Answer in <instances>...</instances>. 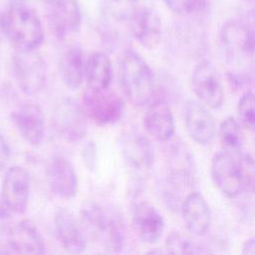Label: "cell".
<instances>
[{"label": "cell", "instance_id": "6da1fadb", "mask_svg": "<svg viewBox=\"0 0 255 255\" xmlns=\"http://www.w3.org/2000/svg\"><path fill=\"white\" fill-rule=\"evenodd\" d=\"M83 229L109 252L120 253L127 244V225L115 205L89 201L81 210Z\"/></svg>", "mask_w": 255, "mask_h": 255}, {"label": "cell", "instance_id": "7a4b0ae2", "mask_svg": "<svg viewBox=\"0 0 255 255\" xmlns=\"http://www.w3.org/2000/svg\"><path fill=\"white\" fill-rule=\"evenodd\" d=\"M3 35L16 51L37 50L44 41V29L38 13L28 4L16 1L1 13Z\"/></svg>", "mask_w": 255, "mask_h": 255}, {"label": "cell", "instance_id": "3957f363", "mask_svg": "<svg viewBox=\"0 0 255 255\" xmlns=\"http://www.w3.org/2000/svg\"><path fill=\"white\" fill-rule=\"evenodd\" d=\"M120 83L128 100L136 107L146 105L155 93V80L146 61L134 50L125 52L120 63Z\"/></svg>", "mask_w": 255, "mask_h": 255}, {"label": "cell", "instance_id": "277c9868", "mask_svg": "<svg viewBox=\"0 0 255 255\" xmlns=\"http://www.w3.org/2000/svg\"><path fill=\"white\" fill-rule=\"evenodd\" d=\"M82 108L86 116L99 126H111L124 116L125 103L114 91L88 87L83 94Z\"/></svg>", "mask_w": 255, "mask_h": 255}, {"label": "cell", "instance_id": "5b68a950", "mask_svg": "<svg viewBox=\"0 0 255 255\" xmlns=\"http://www.w3.org/2000/svg\"><path fill=\"white\" fill-rule=\"evenodd\" d=\"M12 75L18 88L27 96L38 94L47 80V65L34 51H16L12 57Z\"/></svg>", "mask_w": 255, "mask_h": 255}, {"label": "cell", "instance_id": "8992f818", "mask_svg": "<svg viewBox=\"0 0 255 255\" xmlns=\"http://www.w3.org/2000/svg\"><path fill=\"white\" fill-rule=\"evenodd\" d=\"M194 94L206 107L217 110L224 103V86L216 66L209 60H201L195 65L191 75Z\"/></svg>", "mask_w": 255, "mask_h": 255}, {"label": "cell", "instance_id": "52a82bcc", "mask_svg": "<svg viewBox=\"0 0 255 255\" xmlns=\"http://www.w3.org/2000/svg\"><path fill=\"white\" fill-rule=\"evenodd\" d=\"M87 118L82 105L71 98H66L54 108L52 122L55 129L64 139L77 142L87 134Z\"/></svg>", "mask_w": 255, "mask_h": 255}, {"label": "cell", "instance_id": "ba28073f", "mask_svg": "<svg viewBox=\"0 0 255 255\" xmlns=\"http://www.w3.org/2000/svg\"><path fill=\"white\" fill-rule=\"evenodd\" d=\"M45 11L49 28L58 39H67L80 30L82 12L77 0H47Z\"/></svg>", "mask_w": 255, "mask_h": 255}, {"label": "cell", "instance_id": "9c48e42d", "mask_svg": "<svg viewBox=\"0 0 255 255\" xmlns=\"http://www.w3.org/2000/svg\"><path fill=\"white\" fill-rule=\"evenodd\" d=\"M210 174L217 189L227 198H236L244 190L237 159L224 149L213 155Z\"/></svg>", "mask_w": 255, "mask_h": 255}, {"label": "cell", "instance_id": "30bf717a", "mask_svg": "<svg viewBox=\"0 0 255 255\" xmlns=\"http://www.w3.org/2000/svg\"><path fill=\"white\" fill-rule=\"evenodd\" d=\"M31 194V177L28 170L20 165L9 167L3 177L1 197L7 207L17 214L24 213Z\"/></svg>", "mask_w": 255, "mask_h": 255}, {"label": "cell", "instance_id": "8fae6325", "mask_svg": "<svg viewBox=\"0 0 255 255\" xmlns=\"http://www.w3.org/2000/svg\"><path fill=\"white\" fill-rule=\"evenodd\" d=\"M203 103L187 100L183 106V121L189 136L200 145L211 143L216 135V123Z\"/></svg>", "mask_w": 255, "mask_h": 255}, {"label": "cell", "instance_id": "7c38bea8", "mask_svg": "<svg viewBox=\"0 0 255 255\" xmlns=\"http://www.w3.org/2000/svg\"><path fill=\"white\" fill-rule=\"evenodd\" d=\"M132 37L144 48L154 49L162 37V22L158 13L150 7L138 6L128 21Z\"/></svg>", "mask_w": 255, "mask_h": 255}, {"label": "cell", "instance_id": "4fadbf2b", "mask_svg": "<svg viewBox=\"0 0 255 255\" xmlns=\"http://www.w3.org/2000/svg\"><path fill=\"white\" fill-rule=\"evenodd\" d=\"M126 163L135 171H144L154 162V148L150 140L137 129L126 130L120 138Z\"/></svg>", "mask_w": 255, "mask_h": 255}, {"label": "cell", "instance_id": "5bb4252c", "mask_svg": "<svg viewBox=\"0 0 255 255\" xmlns=\"http://www.w3.org/2000/svg\"><path fill=\"white\" fill-rule=\"evenodd\" d=\"M46 181L50 190L65 199L75 197L79 191V178L69 159L56 155L52 157L45 171Z\"/></svg>", "mask_w": 255, "mask_h": 255}, {"label": "cell", "instance_id": "9a60e30c", "mask_svg": "<svg viewBox=\"0 0 255 255\" xmlns=\"http://www.w3.org/2000/svg\"><path fill=\"white\" fill-rule=\"evenodd\" d=\"M7 245L10 252L17 254H43L46 252L44 237L37 225L30 219H22L7 231Z\"/></svg>", "mask_w": 255, "mask_h": 255}, {"label": "cell", "instance_id": "2e32d148", "mask_svg": "<svg viewBox=\"0 0 255 255\" xmlns=\"http://www.w3.org/2000/svg\"><path fill=\"white\" fill-rule=\"evenodd\" d=\"M19 134L31 145H39L45 136V118L41 108L33 103L21 105L12 114Z\"/></svg>", "mask_w": 255, "mask_h": 255}, {"label": "cell", "instance_id": "e0dca14e", "mask_svg": "<svg viewBox=\"0 0 255 255\" xmlns=\"http://www.w3.org/2000/svg\"><path fill=\"white\" fill-rule=\"evenodd\" d=\"M219 41L226 57L238 61L253 55L250 47L249 33L244 20L231 19L226 21L220 30Z\"/></svg>", "mask_w": 255, "mask_h": 255}, {"label": "cell", "instance_id": "ac0fdd59", "mask_svg": "<svg viewBox=\"0 0 255 255\" xmlns=\"http://www.w3.org/2000/svg\"><path fill=\"white\" fill-rule=\"evenodd\" d=\"M132 221L139 238L144 243L154 244L163 234L164 219L156 207L148 201H139L133 205Z\"/></svg>", "mask_w": 255, "mask_h": 255}, {"label": "cell", "instance_id": "d6986e66", "mask_svg": "<svg viewBox=\"0 0 255 255\" xmlns=\"http://www.w3.org/2000/svg\"><path fill=\"white\" fill-rule=\"evenodd\" d=\"M187 230L196 236H203L211 225V211L203 195L199 192L188 193L180 207Z\"/></svg>", "mask_w": 255, "mask_h": 255}, {"label": "cell", "instance_id": "ffe728a7", "mask_svg": "<svg viewBox=\"0 0 255 255\" xmlns=\"http://www.w3.org/2000/svg\"><path fill=\"white\" fill-rule=\"evenodd\" d=\"M145 131L158 141H169L175 131L174 117L169 105L163 100L150 104L143 117Z\"/></svg>", "mask_w": 255, "mask_h": 255}, {"label": "cell", "instance_id": "44dd1931", "mask_svg": "<svg viewBox=\"0 0 255 255\" xmlns=\"http://www.w3.org/2000/svg\"><path fill=\"white\" fill-rule=\"evenodd\" d=\"M57 237L62 247L69 253H82L87 247V239L83 227L78 223L73 213L62 208L54 218Z\"/></svg>", "mask_w": 255, "mask_h": 255}, {"label": "cell", "instance_id": "7402d4cb", "mask_svg": "<svg viewBox=\"0 0 255 255\" xmlns=\"http://www.w3.org/2000/svg\"><path fill=\"white\" fill-rule=\"evenodd\" d=\"M85 53L79 47L69 48L59 62V74L64 85L70 90H77L86 77Z\"/></svg>", "mask_w": 255, "mask_h": 255}, {"label": "cell", "instance_id": "603a6c76", "mask_svg": "<svg viewBox=\"0 0 255 255\" xmlns=\"http://www.w3.org/2000/svg\"><path fill=\"white\" fill-rule=\"evenodd\" d=\"M114 77L113 64L104 52H94L87 58L86 80L88 87L94 89L110 88Z\"/></svg>", "mask_w": 255, "mask_h": 255}, {"label": "cell", "instance_id": "cb8c5ba5", "mask_svg": "<svg viewBox=\"0 0 255 255\" xmlns=\"http://www.w3.org/2000/svg\"><path fill=\"white\" fill-rule=\"evenodd\" d=\"M218 136L224 150L230 153L237 152L245 139L243 126L234 117H226L219 125Z\"/></svg>", "mask_w": 255, "mask_h": 255}, {"label": "cell", "instance_id": "d4e9b609", "mask_svg": "<svg viewBox=\"0 0 255 255\" xmlns=\"http://www.w3.org/2000/svg\"><path fill=\"white\" fill-rule=\"evenodd\" d=\"M165 248L171 254H198L206 252L193 240L178 231H172L168 234L165 240Z\"/></svg>", "mask_w": 255, "mask_h": 255}, {"label": "cell", "instance_id": "484cf974", "mask_svg": "<svg viewBox=\"0 0 255 255\" xmlns=\"http://www.w3.org/2000/svg\"><path fill=\"white\" fill-rule=\"evenodd\" d=\"M166 7L181 16H198L208 9V0H163Z\"/></svg>", "mask_w": 255, "mask_h": 255}, {"label": "cell", "instance_id": "4316f807", "mask_svg": "<svg viewBox=\"0 0 255 255\" xmlns=\"http://www.w3.org/2000/svg\"><path fill=\"white\" fill-rule=\"evenodd\" d=\"M237 112L241 125L255 132V94L253 92L246 91L241 95Z\"/></svg>", "mask_w": 255, "mask_h": 255}, {"label": "cell", "instance_id": "83f0119b", "mask_svg": "<svg viewBox=\"0 0 255 255\" xmlns=\"http://www.w3.org/2000/svg\"><path fill=\"white\" fill-rule=\"evenodd\" d=\"M106 9L118 22H127L138 7L137 0H105Z\"/></svg>", "mask_w": 255, "mask_h": 255}, {"label": "cell", "instance_id": "f1b7e54d", "mask_svg": "<svg viewBox=\"0 0 255 255\" xmlns=\"http://www.w3.org/2000/svg\"><path fill=\"white\" fill-rule=\"evenodd\" d=\"M243 187L255 192V160L249 153H240L237 158Z\"/></svg>", "mask_w": 255, "mask_h": 255}, {"label": "cell", "instance_id": "f546056e", "mask_svg": "<svg viewBox=\"0 0 255 255\" xmlns=\"http://www.w3.org/2000/svg\"><path fill=\"white\" fill-rule=\"evenodd\" d=\"M82 158L89 170L96 169L98 165V147L94 140H89L85 143L82 150Z\"/></svg>", "mask_w": 255, "mask_h": 255}, {"label": "cell", "instance_id": "4dcf8cb0", "mask_svg": "<svg viewBox=\"0 0 255 255\" xmlns=\"http://www.w3.org/2000/svg\"><path fill=\"white\" fill-rule=\"evenodd\" d=\"M10 155L11 151L9 144L4 135L0 131V171H2L6 167L10 159Z\"/></svg>", "mask_w": 255, "mask_h": 255}, {"label": "cell", "instance_id": "1f68e13d", "mask_svg": "<svg viewBox=\"0 0 255 255\" xmlns=\"http://www.w3.org/2000/svg\"><path fill=\"white\" fill-rule=\"evenodd\" d=\"M12 211L7 207L4 203L2 197L0 196V232H4L5 230H9L10 226V213Z\"/></svg>", "mask_w": 255, "mask_h": 255}, {"label": "cell", "instance_id": "d6a6232c", "mask_svg": "<svg viewBox=\"0 0 255 255\" xmlns=\"http://www.w3.org/2000/svg\"><path fill=\"white\" fill-rule=\"evenodd\" d=\"M248 33H249V41H250V47L252 54H255V12H252L249 14V16L244 19Z\"/></svg>", "mask_w": 255, "mask_h": 255}, {"label": "cell", "instance_id": "836d02e7", "mask_svg": "<svg viewBox=\"0 0 255 255\" xmlns=\"http://www.w3.org/2000/svg\"><path fill=\"white\" fill-rule=\"evenodd\" d=\"M242 254H255V237H251L247 239L242 247H241Z\"/></svg>", "mask_w": 255, "mask_h": 255}, {"label": "cell", "instance_id": "e575fe53", "mask_svg": "<svg viewBox=\"0 0 255 255\" xmlns=\"http://www.w3.org/2000/svg\"><path fill=\"white\" fill-rule=\"evenodd\" d=\"M4 36L3 35V30H2V24H1V13H0V40H1V37Z\"/></svg>", "mask_w": 255, "mask_h": 255}, {"label": "cell", "instance_id": "d590c367", "mask_svg": "<svg viewBox=\"0 0 255 255\" xmlns=\"http://www.w3.org/2000/svg\"><path fill=\"white\" fill-rule=\"evenodd\" d=\"M254 82H255V72H254Z\"/></svg>", "mask_w": 255, "mask_h": 255}, {"label": "cell", "instance_id": "8d00e7d4", "mask_svg": "<svg viewBox=\"0 0 255 255\" xmlns=\"http://www.w3.org/2000/svg\"><path fill=\"white\" fill-rule=\"evenodd\" d=\"M247 1H250V0H247Z\"/></svg>", "mask_w": 255, "mask_h": 255}, {"label": "cell", "instance_id": "74e56055", "mask_svg": "<svg viewBox=\"0 0 255 255\" xmlns=\"http://www.w3.org/2000/svg\"><path fill=\"white\" fill-rule=\"evenodd\" d=\"M254 12H255V11H254Z\"/></svg>", "mask_w": 255, "mask_h": 255}]
</instances>
